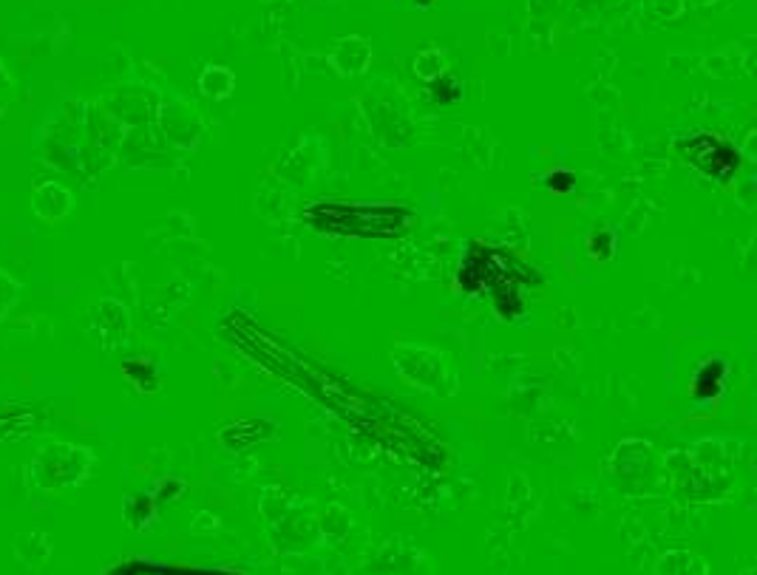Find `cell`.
Listing matches in <instances>:
<instances>
[{
    "instance_id": "6da1fadb",
    "label": "cell",
    "mask_w": 757,
    "mask_h": 575,
    "mask_svg": "<svg viewBox=\"0 0 757 575\" xmlns=\"http://www.w3.org/2000/svg\"><path fill=\"white\" fill-rule=\"evenodd\" d=\"M301 219L312 230L327 236L349 238H383L395 236L409 227L412 210L392 204H358V202H312L304 207Z\"/></svg>"
},
{
    "instance_id": "7a4b0ae2",
    "label": "cell",
    "mask_w": 757,
    "mask_h": 575,
    "mask_svg": "<svg viewBox=\"0 0 757 575\" xmlns=\"http://www.w3.org/2000/svg\"><path fill=\"white\" fill-rule=\"evenodd\" d=\"M91 468H94V454L88 448L69 445V442H52L32 457L26 476L35 491L57 496V493L83 485L91 476Z\"/></svg>"
},
{
    "instance_id": "3957f363",
    "label": "cell",
    "mask_w": 757,
    "mask_h": 575,
    "mask_svg": "<svg viewBox=\"0 0 757 575\" xmlns=\"http://www.w3.org/2000/svg\"><path fill=\"white\" fill-rule=\"evenodd\" d=\"M675 151L689 168H695L704 179L723 187L732 185L738 170L743 168V153L738 145L718 131H692L681 136L675 142Z\"/></svg>"
},
{
    "instance_id": "277c9868",
    "label": "cell",
    "mask_w": 757,
    "mask_h": 575,
    "mask_svg": "<svg viewBox=\"0 0 757 575\" xmlns=\"http://www.w3.org/2000/svg\"><path fill=\"white\" fill-rule=\"evenodd\" d=\"M91 338L97 340L103 346L105 352H117L120 346H125L128 340V332H131V315L128 309L114 301V298H105L94 309V321L88 326Z\"/></svg>"
},
{
    "instance_id": "5b68a950",
    "label": "cell",
    "mask_w": 757,
    "mask_h": 575,
    "mask_svg": "<svg viewBox=\"0 0 757 575\" xmlns=\"http://www.w3.org/2000/svg\"><path fill=\"white\" fill-rule=\"evenodd\" d=\"M726 377H729V363L721 355L706 357V360L698 363V369L692 374L689 394L698 403H718L723 389H726Z\"/></svg>"
},
{
    "instance_id": "8992f818",
    "label": "cell",
    "mask_w": 757,
    "mask_h": 575,
    "mask_svg": "<svg viewBox=\"0 0 757 575\" xmlns=\"http://www.w3.org/2000/svg\"><path fill=\"white\" fill-rule=\"evenodd\" d=\"M37 408L32 403H0V442H20L37 431Z\"/></svg>"
},
{
    "instance_id": "52a82bcc",
    "label": "cell",
    "mask_w": 757,
    "mask_h": 575,
    "mask_svg": "<svg viewBox=\"0 0 757 575\" xmlns=\"http://www.w3.org/2000/svg\"><path fill=\"white\" fill-rule=\"evenodd\" d=\"M491 304H494V312L499 315V321L514 323L519 318H525L528 295H525V287L519 281L505 278V281H499L497 287L491 289Z\"/></svg>"
},
{
    "instance_id": "ba28073f",
    "label": "cell",
    "mask_w": 757,
    "mask_h": 575,
    "mask_svg": "<svg viewBox=\"0 0 757 575\" xmlns=\"http://www.w3.org/2000/svg\"><path fill=\"white\" fill-rule=\"evenodd\" d=\"M122 380L137 389L139 394H154V391L162 389V372L156 366L154 357H131V360H122L120 363Z\"/></svg>"
},
{
    "instance_id": "9c48e42d",
    "label": "cell",
    "mask_w": 757,
    "mask_h": 575,
    "mask_svg": "<svg viewBox=\"0 0 757 575\" xmlns=\"http://www.w3.org/2000/svg\"><path fill=\"white\" fill-rule=\"evenodd\" d=\"M71 210V196L60 185H43L35 196V213L46 221H60Z\"/></svg>"
},
{
    "instance_id": "30bf717a",
    "label": "cell",
    "mask_w": 757,
    "mask_h": 575,
    "mask_svg": "<svg viewBox=\"0 0 757 575\" xmlns=\"http://www.w3.org/2000/svg\"><path fill=\"white\" fill-rule=\"evenodd\" d=\"M108 575H241L236 570H199V567H162V564H148V561H131L122 564L117 570H111Z\"/></svg>"
},
{
    "instance_id": "8fae6325",
    "label": "cell",
    "mask_w": 757,
    "mask_h": 575,
    "mask_svg": "<svg viewBox=\"0 0 757 575\" xmlns=\"http://www.w3.org/2000/svg\"><path fill=\"white\" fill-rule=\"evenodd\" d=\"M233 85H236V77L227 71L224 66H207L199 77V91L210 97V100H224L233 94Z\"/></svg>"
},
{
    "instance_id": "7c38bea8",
    "label": "cell",
    "mask_w": 757,
    "mask_h": 575,
    "mask_svg": "<svg viewBox=\"0 0 757 575\" xmlns=\"http://www.w3.org/2000/svg\"><path fill=\"white\" fill-rule=\"evenodd\" d=\"M125 522L131 527H137V530H145V527L154 522L156 516V502L154 496H148V493H137V496H128L125 499Z\"/></svg>"
},
{
    "instance_id": "4fadbf2b",
    "label": "cell",
    "mask_w": 757,
    "mask_h": 575,
    "mask_svg": "<svg viewBox=\"0 0 757 575\" xmlns=\"http://www.w3.org/2000/svg\"><path fill=\"white\" fill-rule=\"evenodd\" d=\"M616 233L613 230H593L590 236L585 238V250L590 255V261H599V264H607L613 255H616Z\"/></svg>"
},
{
    "instance_id": "5bb4252c",
    "label": "cell",
    "mask_w": 757,
    "mask_h": 575,
    "mask_svg": "<svg viewBox=\"0 0 757 575\" xmlns=\"http://www.w3.org/2000/svg\"><path fill=\"white\" fill-rule=\"evenodd\" d=\"M465 97L463 85L457 77H451V74H440V77H434L429 80V100L431 102H440V105H451V102H460Z\"/></svg>"
},
{
    "instance_id": "9a60e30c",
    "label": "cell",
    "mask_w": 757,
    "mask_h": 575,
    "mask_svg": "<svg viewBox=\"0 0 757 575\" xmlns=\"http://www.w3.org/2000/svg\"><path fill=\"white\" fill-rule=\"evenodd\" d=\"M414 71H417V77H423L426 83L434 80V77H440V74H446V54L440 49H426L417 54V60H414Z\"/></svg>"
},
{
    "instance_id": "2e32d148",
    "label": "cell",
    "mask_w": 757,
    "mask_h": 575,
    "mask_svg": "<svg viewBox=\"0 0 757 575\" xmlns=\"http://www.w3.org/2000/svg\"><path fill=\"white\" fill-rule=\"evenodd\" d=\"M576 182H579V176H576V170L570 168H553L542 176V185L548 187L551 193H559V196L573 193V190H576Z\"/></svg>"
},
{
    "instance_id": "e0dca14e",
    "label": "cell",
    "mask_w": 757,
    "mask_h": 575,
    "mask_svg": "<svg viewBox=\"0 0 757 575\" xmlns=\"http://www.w3.org/2000/svg\"><path fill=\"white\" fill-rule=\"evenodd\" d=\"M185 491H188V485H185L182 479L168 476V479H162V482L156 485L154 502L156 505H171V502H176V499H182V493Z\"/></svg>"
},
{
    "instance_id": "ac0fdd59",
    "label": "cell",
    "mask_w": 757,
    "mask_h": 575,
    "mask_svg": "<svg viewBox=\"0 0 757 575\" xmlns=\"http://www.w3.org/2000/svg\"><path fill=\"white\" fill-rule=\"evenodd\" d=\"M412 3L417 9H429V6H434V0H412Z\"/></svg>"
}]
</instances>
